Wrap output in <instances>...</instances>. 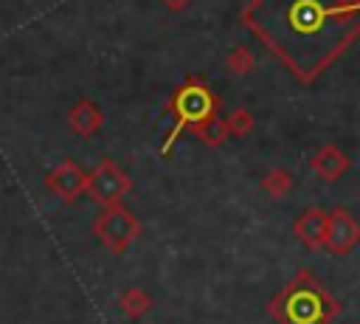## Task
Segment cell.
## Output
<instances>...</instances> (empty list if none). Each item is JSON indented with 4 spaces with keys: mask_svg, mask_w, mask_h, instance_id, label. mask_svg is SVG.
I'll return each instance as SVG.
<instances>
[{
    "mask_svg": "<svg viewBox=\"0 0 360 324\" xmlns=\"http://www.w3.org/2000/svg\"><path fill=\"white\" fill-rule=\"evenodd\" d=\"M239 20L304 85L360 39V0H248Z\"/></svg>",
    "mask_w": 360,
    "mask_h": 324,
    "instance_id": "obj_1",
    "label": "cell"
},
{
    "mask_svg": "<svg viewBox=\"0 0 360 324\" xmlns=\"http://www.w3.org/2000/svg\"><path fill=\"white\" fill-rule=\"evenodd\" d=\"M276 324H332L340 316V301L307 268H298L281 290L267 301Z\"/></svg>",
    "mask_w": 360,
    "mask_h": 324,
    "instance_id": "obj_2",
    "label": "cell"
},
{
    "mask_svg": "<svg viewBox=\"0 0 360 324\" xmlns=\"http://www.w3.org/2000/svg\"><path fill=\"white\" fill-rule=\"evenodd\" d=\"M219 99L217 93L208 87V82L202 76H191L186 79L172 99L166 101V127H163V141H160V155L169 158L172 147L177 144V138L186 130H197L205 121H211L217 116Z\"/></svg>",
    "mask_w": 360,
    "mask_h": 324,
    "instance_id": "obj_3",
    "label": "cell"
},
{
    "mask_svg": "<svg viewBox=\"0 0 360 324\" xmlns=\"http://www.w3.org/2000/svg\"><path fill=\"white\" fill-rule=\"evenodd\" d=\"M138 234H141V220L127 206H121V203L118 206H107L93 220V237L110 254H124Z\"/></svg>",
    "mask_w": 360,
    "mask_h": 324,
    "instance_id": "obj_4",
    "label": "cell"
},
{
    "mask_svg": "<svg viewBox=\"0 0 360 324\" xmlns=\"http://www.w3.org/2000/svg\"><path fill=\"white\" fill-rule=\"evenodd\" d=\"M129 192H132V177L110 158H104L101 163L93 166V172H87V194L101 208L118 206Z\"/></svg>",
    "mask_w": 360,
    "mask_h": 324,
    "instance_id": "obj_5",
    "label": "cell"
},
{
    "mask_svg": "<svg viewBox=\"0 0 360 324\" xmlns=\"http://www.w3.org/2000/svg\"><path fill=\"white\" fill-rule=\"evenodd\" d=\"M360 245V223L357 217L343 208L335 206L329 211V237H326V251L332 256H346Z\"/></svg>",
    "mask_w": 360,
    "mask_h": 324,
    "instance_id": "obj_6",
    "label": "cell"
},
{
    "mask_svg": "<svg viewBox=\"0 0 360 324\" xmlns=\"http://www.w3.org/2000/svg\"><path fill=\"white\" fill-rule=\"evenodd\" d=\"M45 186H48V192L56 194L62 203H73V200H79V197L87 192V172H84L76 161L65 158L62 163H56V166L48 172Z\"/></svg>",
    "mask_w": 360,
    "mask_h": 324,
    "instance_id": "obj_7",
    "label": "cell"
},
{
    "mask_svg": "<svg viewBox=\"0 0 360 324\" xmlns=\"http://www.w3.org/2000/svg\"><path fill=\"white\" fill-rule=\"evenodd\" d=\"M292 234H295V239H298L304 248H309V251H321V248H326V237H329V214H326L323 208H318V206L304 208V211L295 217V223H292Z\"/></svg>",
    "mask_w": 360,
    "mask_h": 324,
    "instance_id": "obj_8",
    "label": "cell"
},
{
    "mask_svg": "<svg viewBox=\"0 0 360 324\" xmlns=\"http://www.w3.org/2000/svg\"><path fill=\"white\" fill-rule=\"evenodd\" d=\"M349 166H352V161H349V155L340 149V147H335V144H326V147H321V149H315V155L309 158V169L321 177V180H340L346 172H349Z\"/></svg>",
    "mask_w": 360,
    "mask_h": 324,
    "instance_id": "obj_9",
    "label": "cell"
},
{
    "mask_svg": "<svg viewBox=\"0 0 360 324\" xmlns=\"http://www.w3.org/2000/svg\"><path fill=\"white\" fill-rule=\"evenodd\" d=\"M68 124L76 135L82 138H93L101 127H104V110L93 101V99H79L70 113H68Z\"/></svg>",
    "mask_w": 360,
    "mask_h": 324,
    "instance_id": "obj_10",
    "label": "cell"
},
{
    "mask_svg": "<svg viewBox=\"0 0 360 324\" xmlns=\"http://www.w3.org/2000/svg\"><path fill=\"white\" fill-rule=\"evenodd\" d=\"M118 307L127 318H143L152 310V296L143 287H127L118 299Z\"/></svg>",
    "mask_w": 360,
    "mask_h": 324,
    "instance_id": "obj_11",
    "label": "cell"
},
{
    "mask_svg": "<svg viewBox=\"0 0 360 324\" xmlns=\"http://www.w3.org/2000/svg\"><path fill=\"white\" fill-rule=\"evenodd\" d=\"M259 186H262V192L267 194V197H273V200H281V197H287L290 192H292V186H295V177L287 172V169H281V166H276V169H270L262 180H259Z\"/></svg>",
    "mask_w": 360,
    "mask_h": 324,
    "instance_id": "obj_12",
    "label": "cell"
},
{
    "mask_svg": "<svg viewBox=\"0 0 360 324\" xmlns=\"http://www.w3.org/2000/svg\"><path fill=\"white\" fill-rule=\"evenodd\" d=\"M194 135H197L202 144H208V147H222V144L231 138L228 124H225V118H219V116H214L211 121H205L202 127H197Z\"/></svg>",
    "mask_w": 360,
    "mask_h": 324,
    "instance_id": "obj_13",
    "label": "cell"
},
{
    "mask_svg": "<svg viewBox=\"0 0 360 324\" xmlns=\"http://www.w3.org/2000/svg\"><path fill=\"white\" fill-rule=\"evenodd\" d=\"M225 68H228L231 73H236V76H245V73H250V70L256 68V59H253L250 48H245V45H236V48L228 54V59H225Z\"/></svg>",
    "mask_w": 360,
    "mask_h": 324,
    "instance_id": "obj_14",
    "label": "cell"
},
{
    "mask_svg": "<svg viewBox=\"0 0 360 324\" xmlns=\"http://www.w3.org/2000/svg\"><path fill=\"white\" fill-rule=\"evenodd\" d=\"M225 124H228V132L236 135V138H245V135L253 132V116H250L248 107H236V110H231V113L225 116Z\"/></svg>",
    "mask_w": 360,
    "mask_h": 324,
    "instance_id": "obj_15",
    "label": "cell"
},
{
    "mask_svg": "<svg viewBox=\"0 0 360 324\" xmlns=\"http://www.w3.org/2000/svg\"><path fill=\"white\" fill-rule=\"evenodd\" d=\"M169 11H186L188 6H191V0H160Z\"/></svg>",
    "mask_w": 360,
    "mask_h": 324,
    "instance_id": "obj_16",
    "label": "cell"
}]
</instances>
